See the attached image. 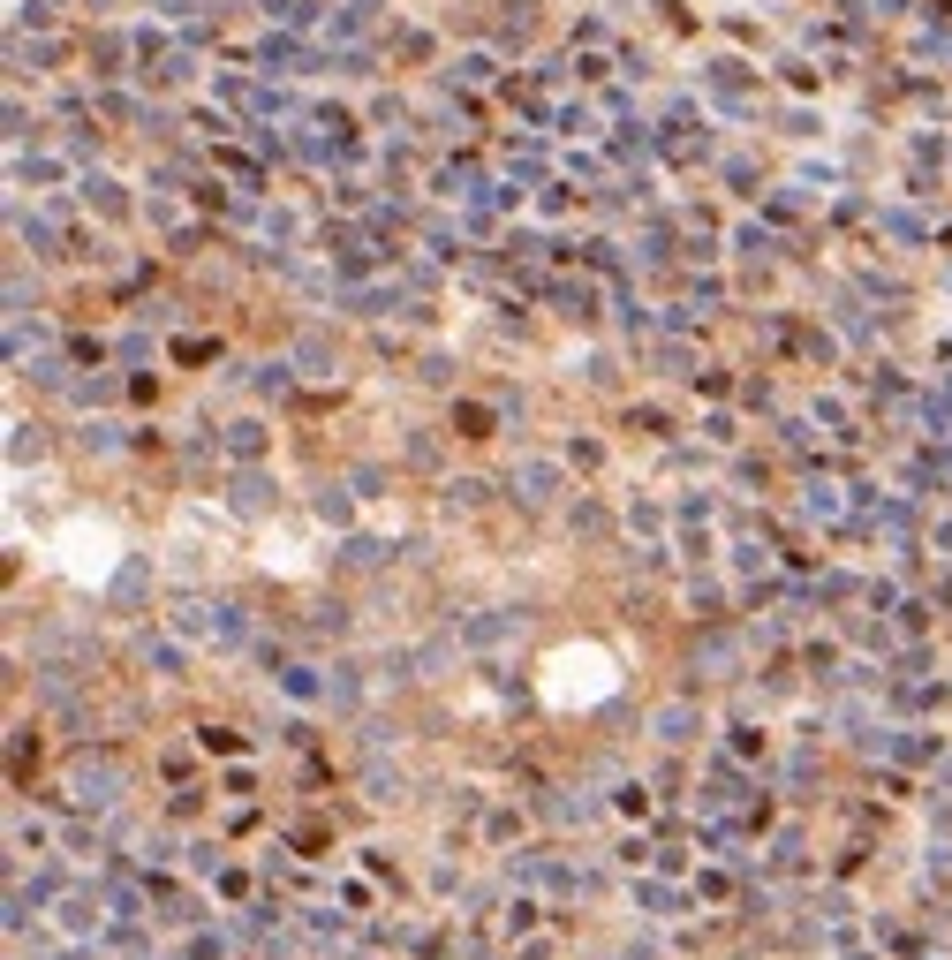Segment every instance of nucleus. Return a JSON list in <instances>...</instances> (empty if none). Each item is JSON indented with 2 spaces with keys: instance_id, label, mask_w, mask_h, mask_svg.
Returning <instances> with one entry per match:
<instances>
[{
  "instance_id": "2",
  "label": "nucleus",
  "mask_w": 952,
  "mask_h": 960,
  "mask_svg": "<svg viewBox=\"0 0 952 960\" xmlns=\"http://www.w3.org/2000/svg\"><path fill=\"white\" fill-rule=\"evenodd\" d=\"M38 552L61 567L68 583H84V590H91V583H106V575L121 567V530H114L106 515H68L61 530L38 537Z\"/></svg>"
},
{
  "instance_id": "1",
  "label": "nucleus",
  "mask_w": 952,
  "mask_h": 960,
  "mask_svg": "<svg viewBox=\"0 0 952 960\" xmlns=\"http://www.w3.org/2000/svg\"><path fill=\"white\" fill-rule=\"evenodd\" d=\"M537 696L552 703V711H597L605 696H620V658H612L597 635L560 643V651L537 658Z\"/></svg>"
}]
</instances>
